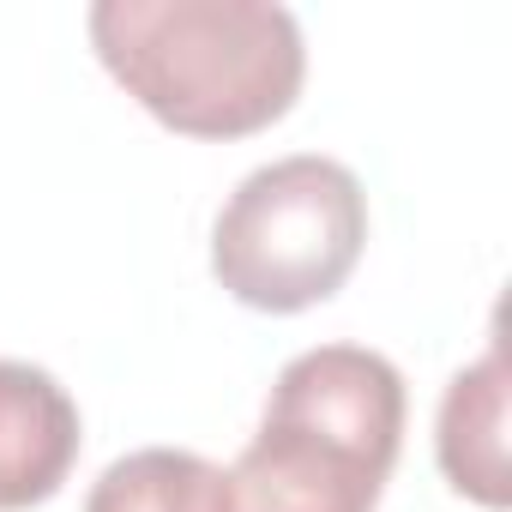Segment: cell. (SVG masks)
Wrapping results in <instances>:
<instances>
[{"label":"cell","instance_id":"6da1fadb","mask_svg":"<svg viewBox=\"0 0 512 512\" xmlns=\"http://www.w3.org/2000/svg\"><path fill=\"white\" fill-rule=\"evenodd\" d=\"M91 49L127 97L187 139H247L284 121L308 43L278 0H97Z\"/></svg>","mask_w":512,"mask_h":512},{"label":"cell","instance_id":"7a4b0ae2","mask_svg":"<svg viewBox=\"0 0 512 512\" xmlns=\"http://www.w3.org/2000/svg\"><path fill=\"white\" fill-rule=\"evenodd\" d=\"M398 446L404 374L368 344L302 350L229 470L235 512H374Z\"/></svg>","mask_w":512,"mask_h":512},{"label":"cell","instance_id":"3957f363","mask_svg":"<svg viewBox=\"0 0 512 512\" xmlns=\"http://www.w3.org/2000/svg\"><path fill=\"white\" fill-rule=\"evenodd\" d=\"M368 247V193L356 169L320 151L260 163L211 223L217 284L260 314H302L344 290Z\"/></svg>","mask_w":512,"mask_h":512},{"label":"cell","instance_id":"277c9868","mask_svg":"<svg viewBox=\"0 0 512 512\" xmlns=\"http://www.w3.org/2000/svg\"><path fill=\"white\" fill-rule=\"evenodd\" d=\"M79 440L73 392L37 362L0 356V512L43 506L73 476Z\"/></svg>","mask_w":512,"mask_h":512},{"label":"cell","instance_id":"5b68a950","mask_svg":"<svg viewBox=\"0 0 512 512\" xmlns=\"http://www.w3.org/2000/svg\"><path fill=\"white\" fill-rule=\"evenodd\" d=\"M434 458L446 470V482L500 512L512 500V464H506V356L500 344H488L470 368H458L446 380L440 398V422H434Z\"/></svg>","mask_w":512,"mask_h":512},{"label":"cell","instance_id":"8992f818","mask_svg":"<svg viewBox=\"0 0 512 512\" xmlns=\"http://www.w3.org/2000/svg\"><path fill=\"white\" fill-rule=\"evenodd\" d=\"M85 512H235L229 470L187 446H139L115 458L91 494Z\"/></svg>","mask_w":512,"mask_h":512}]
</instances>
